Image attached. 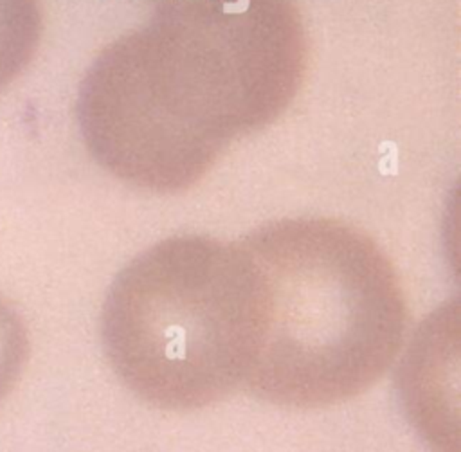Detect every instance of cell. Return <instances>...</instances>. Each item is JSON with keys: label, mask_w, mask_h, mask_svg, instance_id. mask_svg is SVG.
<instances>
[{"label": "cell", "mask_w": 461, "mask_h": 452, "mask_svg": "<svg viewBox=\"0 0 461 452\" xmlns=\"http://www.w3.org/2000/svg\"><path fill=\"white\" fill-rule=\"evenodd\" d=\"M308 38L290 0H158L108 43L77 90L92 158L158 194L194 185L297 95Z\"/></svg>", "instance_id": "obj_1"}, {"label": "cell", "mask_w": 461, "mask_h": 452, "mask_svg": "<svg viewBox=\"0 0 461 452\" xmlns=\"http://www.w3.org/2000/svg\"><path fill=\"white\" fill-rule=\"evenodd\" d=\"M31 342L22 313L0 295V402L18 384L29 360Z\"/></svg>", "instance_id": "obj_5"}, {"label": "cell", "mask_w": 461, "mask_h": 452, "mask_svg": "<svg viewBox=\"0 0 461 452\" xmlns=\"http://www.w3.org/2000/svg\"><path fill=\"white\" fill-rule=\"evenodd\" d=\"M259 295V340L243 382L281 407L321 409L373 387L394 362L409 310L384 249L335 218L268 221L240 238Z\"/></svg>", "instance_id": "obj_2"}, {"label": "cell", "mask_w": 461, "mask_h": 452, "mask_svg": "<svg viewBox=\"0 0 461 452\" xmlns=\"http://www.w3.org/2000/svg\"><path fill=\"white\" fill-rule=\"evenodd\" d=\"M41 32L40 0H0V92L32 61Z\"/></svg>", "instance_id": "obj_4"}, {"label": "cell", "mask_w": 461, "mask_h": 452, "mask_svg": "<svg viewBox=\"0 0 461 452\" xmlns=\"http://www.w3.org/2000/svg\"><path fill=\"white\" fill-rule=\"evenodd\" d=\"M259 328L250 256L240 240L200 234L137 254L101 308V342L117 378L144 403L173 412L243 389Z\"/></svg>", "instance_id": "obj_3"}]
</instances>
